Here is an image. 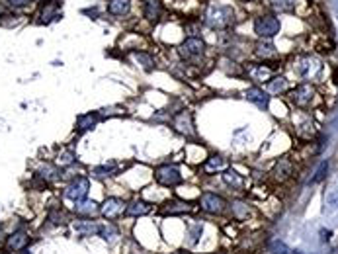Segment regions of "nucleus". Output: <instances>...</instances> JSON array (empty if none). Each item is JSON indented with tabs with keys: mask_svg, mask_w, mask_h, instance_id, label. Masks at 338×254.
I'll return each mask as SVG.
<instances>
[{
	"mask_svg": "<svg viewBox=\"0 0 338 254\" xmlns=\"http://www.w3.org/2000/svg\"><path fill=\"white\" fill-rule=\"evenodd\" d=\"M0 254H6V253H0Z\"/></svg>",
	"mask_w": 338,
	"mask_h": 254,
	"instance_id": "79ce46f5",
	"label": "nucleus"
},
{
	"mask_svg": "<svg viewBox=\"0 0 338 254\" xmlns=\"http://www.w3.org/2000/svg\"><path fill=\"white\" fill-rule=\"evenodd\" d=\"M88 190H90V182H88V178H84V176H76V178L67 186V190H65V198H67V200H72V202L76 203V202H80V200H86Z\"/></svg>",
	"mask_w": 338,
	"mask_h": 254,
	"instance_id": "7ed1b4c3",
	"label": "nucleus"
},
{
	"mask_svg": "<svg viewBox=\"0 0 338 254\" xmlns=\"http://www.w3.org/2000/svg\"><path fill=\"white\" fill-rule=\"evenodd\" d=\"M0 14H2V8H0Z\"/></svg>",
	"mask_w": 338,
	"mask_h": 254,
	"instance_id": "a19ab883",
	"label": "nucleus"
},
{
	"mask_svg": "<svg viewBox=\"0 0 338 254\" xmlns=\"http://www.w3.org/2000/svg\"><path fill=\"white\" fill-rule=\"evenodd\" d=\"M27 245H29V237H27V233H24V231L12 233V235L8 237V241H6V247H8L10 253H22V251L27 249Z\"/></svg>",
	"mask_w": 338,
	"mask_h": 254,
	"instance_id": "9d476101",
	"label": "nucleus"
},
{
	"mask_svg": "<svg viewBox=\"0 0 338 254\" xmlns=\"http://www.w3.org/2000/svg\"><path fill=\"white\" fill-rule=\"evenodd\" d=\"M37 176L43 178L45 182H53V180H57V170H55L51 164H45V166H41V168L37 170Z\"/></svg>",
	"mask_w": 338,
	"mask_h": 254,
	"instance_id": "cd10ccee",
	"label": "nucleus"
},
{
	"mask_svg": "<svg viewBox=\"0 0 338 254\" xmlns=\"http://www.w3.org/2000/svg\"><path fill=\"white\" fill-rule=\"evenodd\" d=\"M123 205H125V203H123L120 198H108V200L104 202V205H100V213H102L106 219H116V217H120V215L125 211Z\"/></svg>",
	"mask_w": 338,
	"mask_h": 254,
	"instance_id": "6e6552de",
	"label": "nucleus"
},
{
	"mask_svg": "<svg viewBox=\"0 0 338 254\" xmlns=\"http://www.w3.org/2000/svg\"><path fill=\"white\" fill-rule=\"evenodd\" d=\"M27 2H29V0H10L12 6H25Z\"/></svg>",
	"mask_w": 338,
	"mask_h": 254,
	"instance_id": "4c0bfd02",
	"label": "nucleus"
},
{
	"mask_svg": "<svg viewBox=\"0 0 338 254\" xmlns=\"http://www.w3.org/2000/svg\"><path fill=\"white\" fill-rule=\"evenodd\" d=\"M131 8V0H110L108 4V12L114 16H123L127 14Z\"/></svg>",
	"mask_w": 338,
	"mask_h": 254,
	"instance_id": "4be33fe9",
	"label": "nucleus"
},
{
	"mask_svg": "<svg viewBox=\"0 0 338 254\" xmlns=\"http://www.w3.org/2000/svg\"><path fill=\"white\" fill-rule=\"evenodd\" d=\"M151 211H153V205L143 200H133L131 203L125 205V213L131 217H143V215H149Z\"/></svg>",
	"mask_w": 338,
	"mask_h": 254,
	"instance_id": "f8f14e48",
	"label": "nucleus"
},
{
	"mask_svg": "<svg viewBox=\"0 0 338 254\" xmlns=\"http://www.w3.org/2000/svg\"><path fill=\"white\" fill-rule=\"evenodd\" d=\"M143 12H145V18L151 20V22H157L163 14V4L161 0H145L143 2Z\"/></svg>",
	"mask_w": 338,
	"mask_h": 254,
	"instance_id": "4468645a",
	"label": "nucleus"
},
{
	"mask_svg": "<svg viewBox=\"0 0 338 254\" xmlns=\"http://www.w3.org/2000/svg\"><path fill=\"white\" fill-rule=\"evenodd\" d=\"M331 254H338V249H337V251H333V253H331Z\"/></svg>",
	"mask_w": 338,
	"mask_h": 254,
	"instance_id": "ea45409f",
	"label": "nucleus"
},
{
	"mask_svg": "<svg viewBox=\"0 0 338 254\" xmlns=\"http://www.w3.org/2000/svg\"><path fill=\"white\" fill-rule=\"evenodd\" d=\"M192 211V205L186 203V202H169L165 207H163V213L165 215H176V213H188Z\"/></svg>",
	"mask_w": 338,
	"mask_h": 254,
	"instance_id": "aec40b11",
	"label": "nucleus"
},
{
	"mask_svg": "<svg viewBox=\"0 0 338 254\" xmlns=\"http://www.w3.org/2000/svg\"><path fill=\"white\" fill-rule=\"evenodd\" d=\"M233 213H235V217L242 219L248 215V205L244 202H233Z\"/></svg>",
	"mask_w": 338,
	"mask_h": 254,
	"instance_id": "7c9ffc66",
	"label": "nucleus"
},
{
	"mask_svg": "<svg viewBox=\"0 0 338 254\" xmlns=\"http://www.w3.org/2000/svg\"><path fill=\"white\" fill-rule=\"evenodd\" d=\"M201 231H203V227H201L199 223L192 227V231H190V237H192V239H190V245H195V243L199 241V237H201Z\"/></svg>",
	"mask_w": 338,
	"mask_h": 254,
	"instance_id": "72a5a7b5",
	"label": "nucleus"
},
{
	"mask_svg": "<svg viewBox=\"0 0 338 254\" xmlns=\"http://www.w3.org/2000/svg\"><path fill=\"white\" fill-rule=\"evenodd\" d=\"M72 229L80 237H92V235H98L100 225L90 219H76V221H72Z\"/></svg>",
	"mask_w": 338,
	"mask_h": 254,
	"instance_id": "9b49d317",
	"label": "nucleus"
},
{
	"mask_svg": "<svg viewBox=\"0 0 338 254\" xmlns=\"http://www.w3.org/2000/svg\"><path fill=\"white\" fill-rule=\"evenodd\" d=\"M61 166H69V164H72L74 162V152L72 151H63V152H59V160H57Z\"/></svg>",
	"mask_w": 338,
	"mask_h": 254,
	"instance_id": "473e14b6",
	"label": "nucleus"
},
{
	"mask_svg": "<svg viewBox=\"0 0 338 254\" xmlns=\"http://www.w3.org/2000/svg\"><path fill=\"white\" fill-rule=\"evenodd\" d=\"M248 75L258 80V82H264V80H270L272 78V69L270 67H264V65H252L248 69Z\"/></svg>",
	"mask_w": 338,
	"mask_h": 254,
	"instance_id": "a211bd4d",
	"label": "nucleus"
},
{
	"mask_svg": "<svg viewBox=\"0 0 338 254\" xmlns=\"http://www.w3.org/2000/svg\"><path fill=\"white\" fill-rule=\"evenodd\" d=\"M100 120V114H86V116H80L76 120V127L78 131H86V129H92L96 126V122Z\"/></svg>",
	"mask_w": 338,
	"mask_h": 254,
	"instance_id": "b1692460",
	"label": "nucleus"
},
{
	"mask_svg": "<svg viewBox=\"0 0 338 254\" xmlns=\"http://www.w3.org/2000/svg\"><path fill=\"white\" fill-rule=\"evenodd\" d=\"M112 170H114V162H112V164H104V166H98V168H94V176L102 178V176H108V174H110Z\"/></svg>",
	"mask_w": 338,
	"mask_h": 254,
	"instance_id": "f704fd0d",
	"label": "nucleus"
},
{
	"mask_svg": "<svg viewBox=\"0 0 338 254\" xmlns=\"http://www.w3.org/2000/svg\"><path fill=\"white\" fill-rule=\"evenodd\" d=\"M203 170H205L207 174H211V172H217V170H227V160H225L223 156H217V154H213V156H209V158L205 160V164H203Z\"/></svg>",
	"mask_w": 338,
	"mask_h": 254,
	"instance_id": "6ab92c4d",
	"label": "nucleus"
},
{
	"mask_svg": "<svg viewBox=\"0 0 338 254\" xmlns=\"http://www.w3.org/2000/svg\"><path fill=\"white\" fill-rule=\"evenodd\" d=\"M174 129L182 135H193V124H192V114L182 112L174 118Z\"/></svg>",
	"mask_w": 338,
	"mask_h": 254,
	"instance_id": "ddd939ff",
	"label": "nucleus"
},
{
	"mask_svg": "<svg viewBox=\"0 0 338 254\" xmlns=\"http://www.w3.org/2000/svg\"><path fill=\"white\" fill-rule=\"evenodd\" d=\"M155 178L159 184L167 186V188H174L182 182V174L176 166H170V164H165V166H159L157 172H155Z\"/></svg>",
	"mask_w": 338,
	"mask_h": 254,
	"instance_id": "39448f33",
	"label": "nucleus"
},
{
	"mask_svg": "<svg viewBox=\"0 0 338 254\" xmlns=\"http://www.w3.org/2000/svg\"><path fill=\"white\" fill-rule=\"evenodd\" d=\"M319 69H321L319 61L313 59V57H301V59L297 61V73H299L303 78H313V76L319 73Z\"/></svg>",
	"mask_w": 338,
	"mask_h": 254,
	"instance_id": "1a4fd4ad",
	"label": "nucleus"
},
{
	"mask_svg": "<svg viewBox=\"0 0 338 254\" xmlns=\"http://www.w3.org/2000/svg\"><path fill=\"white\" fill-rule=\"evenodd\" d=\"M199 207H201L205 213H209V215H219V213L225 211L227 203H225V200H223L221 196L211 194V192H205V194H201V198H199Z\"/></svg>",
	"mask_w": 338,
	"mask_h": 254,
	"instance_id": "20e7f679",
	"label": "nucleus"
},
{
	"mask_svg": "<svg viewBox=\"0 0 338 254\" xmlns=\"http://www.w3.org/2000/svg\"><path fill=\"white\" fill-rule=\"evenodd\" d=\"M74 211H76L78 215L92 217V215L100 213V207H98V203H96V202H90V200H80V202H76Z\"/></svg>",
	"mask_w": 338,
	"mask_h": 254,
	"instance_id": "2eb2a0df",
	"label": "nucleus"
},
{
	"mask_svg": "<svg viewBox=\"0 0 338 254\" xmlns=\"http://www.w3.org/2000/svg\"><path fill=\"white\" fill-rule=\"evenodd\" d=\"M203 49H205V43H203L199 37H188V39L178 47V51H180V55H182L184 59L199 57V55L203 53Z\"/></svg>",
	"mask_w": 338,
	"mask_h": 254,
	"instance_id": "0eeeda50",
	"label": "nucleus"
},
{
	"mask_svg": "<svg viewBox=\"0 0 338 254\" xmlns=\"http://www.w3.org/2000/svg\"><path fill=\"white\" fill-rule=\"evenodd\" d=\"M235 14H233V8L229 6H211L205 14V24L213 29H225L231 25Z\"/></svg>",
	"mask_w": 338,
	"mask_h": 254,
	"instance_id": "f257e3e1",
	"label": "nucleus"
},
{
	"mask_svg": "<svg viewBox=\"0 0 338 254\" xmlns=\"http://www.w3.org/2000/svg\"><path fill=\"white\" fill-rule=\"evenodd\" d=\"M291 170H293L291 162H290L288 158H282V160L278 162L276 170H274V174H276V180H280V182H286V180H288V178L291 176Z\"/></svg>",
	"mask_w": 338,
	"mask_h": 254,
	"instance_id": "412c9836",
	"label": "nucleus"
},
{
	"mask_svg": "<svg viewBox=\"0 0 338 254\" xmlns=\"http://www.w3.org/2000/svg\"><path fill=\"white\" fill-rule=\"evenodd\" d=\"M133 59H135V61H137L145 71H151V69H153V65H155V63H153V57H151V55H147V53H143V51L133 53Z\"/></svg>",
	"mask_w": 338,
	"mask_h": 254,
	"instance_id": "bb28decb",
	"label": "nucleus"
},
{
	"mask_svg": "<svg viewBox=\"0 0 338 254\" xmlns=\"http://www.w3.org/2000/svg\"><path fill=\"white\" fill-rule=\"evenodd\" d=\"M256 55H258V57H264V59L274 57V55H276V51H274V43H272L270 39L260 41V43L256 45Z\"/></svg>",
	"mask_w": 338,
	"mask_h": 254,
	"instance_id": "393cba45",
	"label": "nucleus"
},
{
	"mask_svg": "<svg viewBox=\"0 0 338 254\" xmlns=\"http://www.w3.org/2000/svg\"><path fill=\"white\" fill-rule=\"evenodd\" d=\"M286 90H288V80L284 76H278V78L268 82V92H272V94H280V92H286Z\"/></svg>",
	"mask_w": 338,
	"mask_h": 254,
	"instance_id": "a878e982",
	"label": "nucleus"
},
{
	"mask_svg": "<svg viewBox=\"0 0 338 254\" xmlns=\"http://www.w3.org/2000/svg\"><path fill=\"white\" fill-rule=\"evenodd\" d=\"M270 251H272V254H293V251L286 243H282V241H274Z\"/></svg>",
	"mask_w": 338,
	"mask_h": 254,
	"instance_id": "2f4dec72",
	"label": "nucleus"
},
{
	"mask_svg": "<svg viewBox=\"0 0 338 254\" xmlns=\"http://www.w3.org/2000/svg\"><path fill=\"white\" fill-rule=\"evenodd\" d=\"M223 182H225L227 186L235 188V190H241V188L244 186V180H242V176H241V174H239L237 170H231V168L223 170Z\"/></svg>",
	"mask_w": 338,
	"mask_h": 254,
	"instance_id": "f3484780",
	"label": "nucleus"
},
{
	"mask_svg": "<svg viewBox=\"0 0 338 254\" xmlns=\"http://www.w3.org/2000/svg\"><path fill=\"white\" fill-rule=\"evenodd\" d=\"M98 235H100V237H102L106 243H114V241L120 237V231H118V227H116V225L106 223V225H100Z\"/></svg>",
	"mask_w": 338,
	"mask_h": 254,
	"instance_id": "5701e85b",
	"label": "nucleus"
},
{
	"mask_svg": "<svg viewBox=\"0 0 338 254\" xmlns=\"http://www.w3.org/2000/svg\"><path fill=\"white\" fill-rule=\"evenodd\" d=\"M331 235H333L331 231H321V241H323V243H327V241H331Z\"/></svg>",
	"mask_w": 338,
	"mask_h": 254,
	"instance_id": "e433bc0d",
	"label": "nucleus"
},
{
	"mask_svg": "<svg viewBox=\"0 0 338 254\" xmlns=\"http://www.w3.org/2000/svg\"><path fill=\"white\" fill-rule=\"evenodd\" d=\"M327 202H329V203H333V205H337V203H338V192H337V190L329 192V196H327Z\"/></svg>",
	"mask_w": 338,
	"mask_h": 254,
	"instance_id": "c9c22d12",
	"label": "nucleus"
},
{
	"mask_svg": "<svg viewBox=\"0 0 338 254\" xmlns=\"http://www.w3.org/2000/svg\"><path fill=\"white\" fill-rule=\"evenodd\" d=\"M246 100L248 102H254L256 106H260V108H268V94L264 92V90H260V88H248V92H246Z\"/></svg>",
	"mask_w": 338,
	"mask_h": 254,
	"instance_id": "dca6fc26",
	"label": "nucleus"
},
{
	"mask_svg": "<svg viewBox=\"0 0 338 254\" xmlns=\"http://www.w3.org/2000/svg\"><path fill=\"white\" fill-rule=\"evenodd\" d=\"M327 172H329V160H323V162L319 164L315 176L309 180V184H319V182H323V180L327 178Z\"/></svg>",
	"mask_w": 338,
	"mask_h": 254,
	"instance_id": "c85d7f7f",
	"label": "nucleus"
},
{
	"mask_svg": "<svg viewBox=\"0 0 338 254\" xmlns=\"http://www.w3.org/2000/svg\"><path fill=\"white\" fill-rule=\"evenodd\" d=\"M254 31L258 33V37L270 39V37H274L280 31V22L274 16H260L254 22Z\"/></svg>",
	"mask_w": 338,
	"mask_h": 254,
	"instance_id": "f03ea898",
	"label": "nucleus"
},
{
	"mask_svg": "<svg viewBox=\"0 0 338 254\" xmlns=\"http://www.w3.org/2000/svg\"><path fill=\"white\" fill-rule=\"evenodd\" d=\"M22 254H31L29 251H22Z\"/></svg>",
	"mask_w": 338,
	"mask_h": 254,
	"instance_id": "58836bf2",
	"label": "nucleus"
},
{
	"mask_svg": "<svg viewBox=\"0 0 338 254\" xmlns=\"http://www.w3.org/2000/svg\"><path fill=\"white\" fill-rule=\"evenodd\" d=\"M313 98H315V88L311 84H301L295 90H291V94H290V100L297 108H307L313 102Z\"/></svg>",
	"mask_w": 338,
	"mask_h": 254,
	"instance_id": "423d86ee",
	"label": "nucleus"
},
{
	"mask_svg": "<svg viewBox=\"0 0 338 254\" xmlns=\"http://www.w3.org/2000/svg\"><path fill=\"white\" fill-rule=\"evenodd\" d=\"M270 2H272V6H274L276 10H280V12H290V10L295 8V0H270Z\"/></svg>",
	"mask_w": 338,
	"mask_h": 254,
	"instance_id": "c756f323",
	"label": "nucleus"
}]
</instances>
